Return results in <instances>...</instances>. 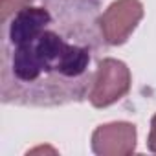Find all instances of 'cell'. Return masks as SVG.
<instances>
[{"label":"cell","instance_id":"1","mask_svg":"<svg viewBox=\"0 0 156 156\" xmlns=\"http://www.w3.org/2000/svg\"><path fill=\"white\" fill-rule=\"evenodd\" d=\"M0 99L20 107H61L90 92L92 48L42 6H26L6 24Z\"/></svg>","mask_w":156,"mask_h":156},{"label":"cell","instance_id":"2","mask_svg":"<svg viewBox=\"0 0 156 156\" xmlns=\"http://www.w3.org/2000/svg\"><path fill=\"white\" fill-rule=\"evenodd\" d=\"M130 83H132L130 70L123 61L112 57L101 59L92 77L88 99L96 108L110 107L129 94Z\"/></svg>","mask_w":156,"mask_h":156},{"label":"cell","instance_id":"3","mask_svg":"<svg viewBox=\"0 0 156 156\" xmlns=\"http://www.w3.org/2000/svg\"><path fill=\"white\" fill-rule=\"evenodd\" d=\"M143 19V4L140 0H116L99 15V31L105 44L121 46L129 41L140 20Z\"/></svg>","mask_w":156,"mask_h":156},{"label":"cell","instance_id":"4","mask_svg":"<svg viewBox=\"0 0 156 156\" xmlns=\"http://www.w3.org/2000/svg\"><path fill=\"white\" fill-rule=\"evenodd\" d=\"M136 149V127L127 121L99 125L92 134V151L99 156H129Z\"/></svg>","mask_w":156,"mask_h":156},{"label":"cell","instance_id":"5","mask_svg":"<svg viewBox=\"0 0 156 156\" xmlns=\"http://www.w3.org/2000/svg\"><path fill=\"white\" fill-rule=\"evenodd\" d=\"M26 6H31V0H0V13H2V22L6 24L17 11L24 9Z\"/></svg>","mask_w":156,"mask_h":156},{"label":"cell","instance_id":"6","mask_svg":"<svg viewBox=\"0 0 156 156\" xmlns=\"http://www.w3.org/2000/svg\"><path fill=\"white\" fill-rule=\"evenodd\" d=\"M147 147H149L151 152H156V114L151 119V132H149V138H147Z\"/></svg>","mask_w":156,"mask_h":156}]
</instances>
